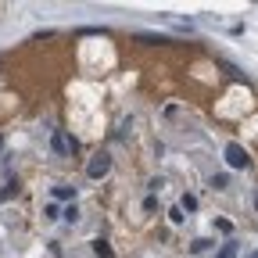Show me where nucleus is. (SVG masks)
Here are the masks:
<instances>
[{"label": "nucleus", "mask_w": 258, "mask_h": 258, "mask_svg": "<svg viewBox=\"0 0 258 258\" xmlns=\"http://www.w3.org/2000/svg\"><path fill=\"white\" fill-rule=\"evenodd\" d=\"M179 208H183V212H198V198H194V194H183Z\"/></svg>", "instance_id": "nucleus-9"}, {"label": "nucleus", "mask_w": 258, "mask_h": 258, "mask_svg": "<svg viewBox=\"0 0 258 258\" xmlns=\"http://www.w3.org/2000/svg\"><path fill=\"white\" fill-rule=\"evenodd\" d=\"M233 254H237V240H226V244L219 247V254H215V258H233Z\"/></svg>", "instance_id": "nucleus-8"}, {"label": "nucleus", "mask_w": 258, "mask_h": 258, "mask_svg": "<svg viewBox=\"0 0 258 258\" xmlns=\"http://www.w3.org/2000/svg\"><path fill=\"white\" fill-rule=\"evenodd\" d=\"M222 158H226V165H230V169H251V154L237 140H230V144L222 147Z\"/></svg>", "instance_id": "nucleus-1"}, {"label": "nucleus", "mask_w": 258, "mask_h": 258, "mask_svg": "<svg viewBox=\"0 0 258 258\" xmlns=\"http://www.w3.org/2000/svg\"><path fill=\"white\" fill-rule=\"evenodd\" d=\"M247 258H258V251H251V254H247Z\"/></svg>", "instance_id": "nucleus-18"}, {"label": "nucleus", "mask_w": 258, "mask_h": 258, "mask_svg": "<svg viewBox=\"0 0 258 258\" xmlns=\"http://www.w3.org/2000/svg\"><path fill=\"white\" fill-rule=\"evenodd\" d=\"M93 254H97V258H115V251H111L108 240H93Z\"/></svg>", "instance_id": "nucleus-5"}, {"label": "nucleus", "mask_w": 258, "mask_h": 258, "mask_svg": "<svg viewBox=\"0 0 258 258\" xmlns=\"http://www.w3.org/2000/svg\"><path fill=\"white\" fill-rule=\"evenodd\" d=\"M15 194H18V183H8L4 190H0V201H8V198H15Z\"/></svg>", "instance_id": "nucleus-12"}, {"label": "nucleus", "mask_w": 258, "mask_h": 258, "mask_svg": "<svg viewBox=\"0 0 258 258\" xmlns=\"http://www.w3.org/2000/svg\"><path fill=\"white\" fill-rule=\"evenodd\" d=\"M208 183H212V190H230V176H226V172H215Z\"/></svg>", "instance_id": "nucleus-6"}, {"label": "nucleus", "mask_w": 258, "mask_h": 258, "mask_svg": "<svg viewBox=\"0 0 258 258\" xmlns=\"http://www.w3.org/2000/svg\"><path fill=\"white\" fill-rule=\"evenodd\" d=\"M254 212H258V190H254Z\"/></svg>", "instance_id": "nucleus-17"}, {"label": "nucleus", "mask_w": 258, "mask_h": 258, "mask_svg": "<svg viewBox=\"0 0 258 258\" xmlns=\"http://www.w3.org/2000/svg\"><path fill=\"white\" fill-rule=\"evenodd\" d=\"M0 147H4V137H0Z\"/></svg>", "instance_id": "nucleus-19"}, {"label": "nucleus", "mask_w": 258, "mask_h": 258, "mask_svg": "<svg viewBox=\"0 0 258 258\" xmlns=\"http://www.w3.org/2000/svg\"><path fill=\"white\" fill-rule=\"evenodd\" d=\"M169 219H172V222H176V226H179V222H183V219H186V215H183V208H169Z\"/></svg>", "instance_id": "nucleus-14"}, {"label": "nucleus", "mask_w": 258, "mask_h": 258, "mask_svg": "<svg viewBox=\"0 0 258 258\" xmlns=\"http://www.w3.org/2000/svg\"><path fill=\"white\" fill-rule=\"evenodd\" d=\"M144 212H158V198H154V194H151V198L144 201Z\"/></svg>", "instance_id": "nucleus-16"}, {"label": "nucleus", "mask_w": 258, "mask_h": 258, "mask_svg": "<svg viewBox=\"0 0 258 258\" xmlns=\"http://www.w3.org/2000/svg\"><path fill=\"white\" fill-rule=\"evenodd\" d=\"M50 151L54 154H76L79 151V140L72 133H64V129H54V133H50Z\"/></svg>", "instance_id": "nucleus-2"}, {"label": "nucleus", "mask_w": 258, "mask_h": 258, "mask_svg": "<svg viewBox=\"0 0 258 258\" xmlns=\"http://www.w3.org/2000/svg\"><path fill=\"white\" fill-rule=\"evenodd\" d=\"M108 172H111V154H108V151H97V154L86 161V176H90V179H104Z\"/></svg>", "instance_id": "nucleus-3"}, {"label": "nucleus", "mask_w": 258, "mask_h": 258, "mask_svg": "<svg viewBox=\"0 0 258 258\" xmlns=\"http://www.w3.org/2000/svg\"><path fill=\"white\" fill-rule=\"evenodd\" d=\"M215 230L219 233H233V222L230 219H215Z\"/></svg>", "instance_id": "nucleus-11"}, {"label": "nucleus", "mask_w": 258, "mask_h": 258, "mask_svg": "<svg viewBox=\"0 0 258 258\" xmlns=\"http://www.w3.org/2000/svg\"><path fill=\"white\" fill-rule=\"evenodd\" d=\"M147 186H151V194H158V190H161V186H165V179H161V176H154V179H151V183H147Z\"/></svg>", "instance_id": "nucleus-15"}, {"label": "nucleus", "mask_w": 258, "mask_h": 258, "mask_svg": "<svg viewBox=\"0 0 258 258\" xmlns=\"http://www.w3.org/2000/svg\"><path fill=\"white\" fill-rule=\"evenodd\" d=\"M208 247H212V240H194V244H190V251H194V254H205Z\"/></svg>", "instance_id": "nucleus-10"}, {"label": "nucleus", "mask_w": 258, "mask_h": 258, "mask_svg": "<svg viewBox=\"0 0 258 258\" xmlns=\"http://www.w3.org/2000/svg\"><path fill=\"white\" fill-rule=\"evenodd\" d=\"M43 219H61V208H57V205H47V208H43Z\"/></svg>", "instance_id": "nucleus-13"}, {"label": "nucleus", "mask_w": 258, "mask_h": 258, "mask_svg": "<svg viewBox=\"0 0 258 258\" xmlns=\"http://www.w3.org/2000/svg\"><path fill=\"white\" fill-rule=\"evenodd\" d=\"M54 198H57V201L76 205V186H54Z\"/></svg>", "instance_id": "nucleus-4"}, {"label": "nucleus", "mask_w": 258, "mask_h": 258, "mask_svg": "<svg viewBox=\"0 0 258 258\" xmlns=\"http://www.w3.org/2000/svg\"><path fill=\"white\" fill-rule=\"evenodd\" d=\"M61 219H64V222H69V226H76V222L83 219V212H79L76 205H69V208H64V212H61Z\"/></svg>", "instance_id": "nucleus-7"}]
</instances>
